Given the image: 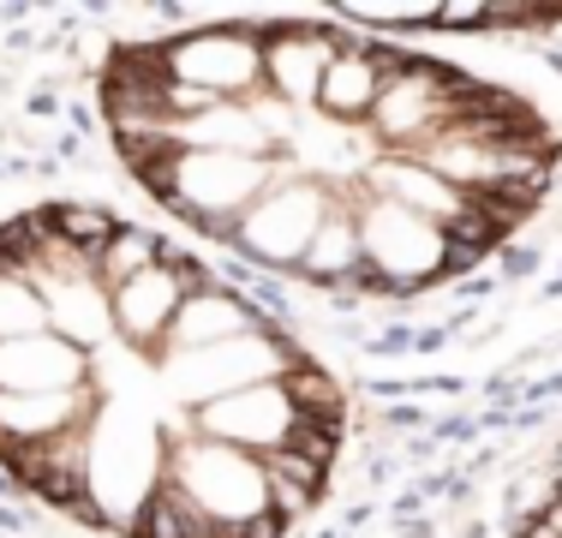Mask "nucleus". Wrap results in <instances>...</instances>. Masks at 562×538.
Here are the masks:
<instances>
[{"label": "nucleus", "instance_id": "4", "mask_svg": "<svg viewBox=\"0 0 562 538\" xmlns=\"http://www.w3.org/2000/svg\"><path fill=\"white\" fill-rule=\"evenodd\" d=\"M515 538H562V484H557L551 496H544L539 508H532L527 520H520V533H515Z\"/></svg>", "mask_w": 562, "mask_h": 538}, {"label": "nucleus", "instance_id": "1", "mask_svg": "<svg viewBox=\"0 0 562 538\" xmlns=\"http://www.w3.org/2000/svg\"><path fill=\"white\" fill-rule=\"evenodd\" d=\"M114 156L210 246L347 300H413L532 222L562 132L520 90L324 19L114 43Z\"/></svg>", "mask_w": 562, "mask_h": 538}, {"label": "nucleus", "instance_id": "3", "mask_svg": "<svg viewBox=\"0 0 562 538\" xmlns=\"http://www.w3.org/2000/svg\"><path fill=\"white\" fill-rule=\"evenodd\" d=\"M341 19L378 24V31H390V24H413V31H551V24H562V7H341Z\"/></svg>", "mask_w": 562, "mask_h": 538}, {"label": "nucleus", "instance_id": "2", "mask_svg": "<svg viewBox=\"0 0 562 538\" xmlns=\"http://www.w3.org/2000/svg\"><path fill=\"white\" fill-rule=\"evenodd\" d=\"M329 366L173 234L0 222V473L109 538H288L329 496Z\"/></svg>", "mask_w": 562, "mask_h": 538}]
</instances>
